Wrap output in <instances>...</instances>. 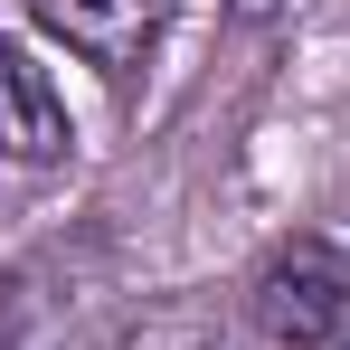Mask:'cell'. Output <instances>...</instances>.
<instances>
[{
	"mask_svg": "<svg viewBox=\"0 0 350 350\" xmlns=\"http://www.w3.org/2000/svg\"><path fill=\"white\" fill-rule=\"evenodd\" d=\"M38 19V38H57L76 66H95L105 85H133L142 66L161 57L180 0H19Z\"/></svg>",
	"mask_w": 350,
	"mask_h": 350,
	"instance_id": "2",
	"label": "cell"
},
{
	"mask_svg": "<svg viewBox=\"0 0 350 350\" xmlns=\"http://www.w3.org/2000/svg\"><path fill=\"white\" fill-rule=\"evenodd\" d=\"M341 350H350V341H341Z\"/></svg>",
	"mask_w": 350,
	"mask_h": 350,
	"instance_id": "7",
	"label": "cell"
},
{
	"mask_svg": "<svg viewBox=\"0 0 350 350\" xmlns=\"http://www.w3.org/2000/svg\"><path fill=\"white\" fill-rule=\"evenodd\" d=\"M85 265L95 246H29L19 265H0V350H38L66 312L85 303Z\"/></svg>",
	"mask_w": 350,
	"mask_h": 350,
	"instance_id": "4",
	"label": "cell"
},
{
	"mask_svg": "<svg viewBox=\"0 0 350 350\" xmlns=\"http://www.w3.org/2000/svg\"><path fill=\"white\" fill-rule=\"evenodd\" d=\"M237 29H275V19H293V0H228Z\"/></svg>",
	"mask_w": 350,
	"mask_h": 350,
	"instance_id": "6",
	"label": "cell"
},
{
	"mask_svg": "<svg viewBox=\"0 0 350 350\" xmlns=\"http://www.w3.org/2000/svg\"><path fill=\"white\" fill-rule=\"evenodd\" d=\"M95 350H246V312H228L218 293H161L123 312Z\"/></svg>",
	"mask_w": 350,
	"mask_h": 350,
	"instance_id": "5",
	"label": "cell"
},
{
	"mask_svg": "<svg viewBox=\"0 0 350 350\" xmlns=\"http://www.w3.org/2000/svg\"><path fill=\"white\" fill-rule=\"evenodd\" d=\"M66 152H76V114H66L57 76L19 38H0V161L10 171H66Z\"/></svg>",
	"mask_w": 350,
	"mask_h": 350,
	"instance_id": "3",
	"label": "cell"
},
{
	"mask_svg": "<svg viewBox=\"0 0 350 350\" xmlns=\"http://www.w3.org/2000/svg\"><path fill=\"white\" fill-rule=\"evenodd\" d=\"M237 312H246V332L275 350H341L350 341V246L332 237H275L265 256H256V275L237 293Z\"/></svg>",
	"mask_w": 350,
	"mask_h": 350,
	"instance_id": "1",
	"label": "cell"
}]
</instances>
